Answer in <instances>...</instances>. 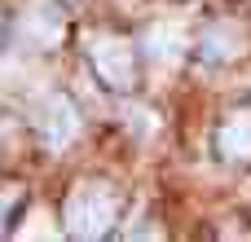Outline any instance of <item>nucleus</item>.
Masks as SVG:
<instances>
[{
    "label": "nucleus",
    "instance_id": "obj_6",
    "mask_svg": "<svg viewBox=\"0 0 251 242\" xmlns=\"http://www.w3.org/2000/svg\"><path fill=\"white\" fill-rule=\"evenodd\" d=\"M247 53V31L234 26V22H212L199 40V57L212 62V66H225V62H238Z\"/></svg>",
    "mask_w": 251,
    "mask_h": 242
},
{
    "label": "nucleus",
    "instance_id": "obj_3",
    "mask_svg": "<svg viewBox=\"0 0 251 242\" xmlns=\"http://www.w3.org/2000/svg\"><path fill=\"white\" fill-rule=\"evenodd\" d=\"M62 35H66V13H62V4H53V0H31V4L18 13V26H13L18 48H26V53H49V48L62 44Z\"/></svg>",
    "mask_w": 251,
    "mask_h": 242
},
{
    "label": "nucleus",
    "instance_id": "obj_8",
    "mask_svg": "<svg viewBox=\"0 0 251 242\" xmlns=\"http://www.w3.org/2000/svg\"><path fill=\"white\" fill-rule=\"evenodd\" d=\"M9 207H13V198H9V194H0V229H4V216H9Z\"/></svg>",
    "mask_w": 251,
    "mask_h": 242
},
{
    "label": "nucleus",
    "instance_id": "obj_4",
    "mask_svg": "<svg viewBox=\"0 0 251 242\" xmlns=\"http://www.w3.org/2000/svg\"><path fill=\"white\" fill-rule=\"evenodd\" d=\"M31 123H35V132L49 150H66L79 137V110L66 93H44L31 110Z\"/></svg>",
    "mask_w": 251,
    "mask_h": 242
},
{
    "label": "nucleus",
    "instance_id": "obj_7",
    "mask_svg": "<svg viewBox=\"0 0 251 242\" xmlns=\"http://www.w3.org/2000/svg\"><path fill=\"white\" fill-rule=\"evenodd\" d=\"M146 53L159 62V66H176L181 53H185V31L176 22H159L146 31Z\"/></svg>",
    "mask_w": 251,
    "mask_h": 242
},
{
    "label": "nucleus",
    "instance_id": "obj_5",
    "mask_svg": "<svg viewBox=\"0 0 251 242\" xmlns=\"http://www.w3.org/2000/svg\"><path fill=\"white\" fill-rule=\"evenodd\" d=\"M216 150L229 168H247L251 163V106L229 110L216 128Z\"/></svg>",
    "mask_w": 251,
    "mask_h": 242
},
{
    "label": "nucleus",
    "instance_id": "obj_2",
    "mask_svg": "<svg viewBox=\"0 0 251 242\" xmlns=\"http://www.w3.org/2000/svg\"><path fill=\"white\" fill-rule=\"evenodd\" d=\"M88 62L97 71V79L115 93H132L137 88V44L128 35H115V31H93L88 35Z\"/></svg>",
    "mask_w": 251,
    "mask_h": 242
},
{
    "label": "nucleus",
    "instance_id": "obj_1",
    "mask_svg": "<svg viewBox=\"0 0 251 242\" xmlns=\"http://www.w3.org/2000/svg\"><path fill=\"white\" fill-rule=\"evenodd\" d=\"M119 190L110 181H75L71 194H66V207H62V229L79 242L106 238L119 220Z\"/></svg>",
    "mask_w": 251,
    "mask_h": 242
}]
</instances>
